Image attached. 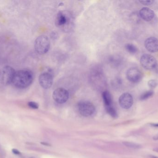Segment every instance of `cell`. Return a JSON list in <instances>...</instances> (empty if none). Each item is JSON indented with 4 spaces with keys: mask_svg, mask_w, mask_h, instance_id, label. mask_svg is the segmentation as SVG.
<instances>
[{
    "mask_svg": "<svg viewBox=\"0 0 158 158\" xmlns=\"http://www.w3.org/2000/svg\"><path fill=\"white\" fill-rule=\"evenodd\" d=\"M33 80V75L31 71L22 70L15 72L12 83L16 87L24 89L29 86Z\"/></svg>",
    "mask_w": 158,
    "mask_h": 158,
    "instance_id": "1",
    "label": "cell"
},
{
    "mask_svg": "<svg viewBox=\"0 0 158 158\" xmlns=\"http://www.w3.org/2000/svg\"><path fill=\"white\" fill-rule=\"evenodd\" d=\"M50 48V41L47 36L41 35L39 36L35 41L34 48L35 51L39 54H44L48 52Z\"/></svg>",
    "mask_w": 158,
    "mask_h": 158,
    "instance_id": "2",
    "label": "cell"
},
{
    "mask_svg": "<svg viewBox=\"0 0 158 158\" xmlns=\"http://www.w3.org/2000/svg\"><path fill=\"white\" fill-rule=\"evenodd\" d=\"M78 108L80 114L85 117L91 116L95 110L94 105L90 102L87 101H82L79 102Z\"/></svg>",
    "mask_w": 158,
    "mask_h": 158,
    "instance_id": "3",
    "label": "cell"
},
{
    "mask_svg": "<svg viewBox=\"0 0 158 158\" xmlns=\"http://www.w3.org/2000/svg\"><path fill=\"white\" fill-rule=\"evenodd\" d=\"M140 63L143 67L148 70H153L155 68L157 64L156 59L149 54H144L141 56Z\"/></svg>",
    "mask_w": 158,
    "mask_h": 158,
    "instance_id": "4",
    "label": "cell"
},
{
    "mask_svg": "<svg viewBox=\"0 0 158 158\" xmlns=\"http://www.w3.org/2000/svg\"><path fill=\"white\" fill-rule=\"evenodd\" d=\"M15 73V71L14 68L10 66H6L3 68L1 74L2 83L7 86L12 83Z\"/></svg>",
    "mask_w": 158,
    "mask_h": 158,
    "instance_id": "5",
    "label": "cell"
},
{
    "mask_svg": "<svg viewBox=\"0 0 158 158\" xmlns=\"http://www.w3.org/2000/svg\"><path fill=\"white\" fill-rule=\"evenodd\" d=\"M69 97V93L68 91L63 88H59L55 90L53 93V98L57 103L62 104L68 101Z\"/></svg>",
    "mask_w": 158,
    "mask_h": 158,
    "instance_id": "6",
    "label": "cell"
},
{
    "mask_svg": "<svg viewBox=\"0 0 158 158\" xmlns=\"http://www.w3.org/2000/svg\"><path fill=\"white\" fill-rule=\"evenodd\" d=\"M126 76L129 81L133 83H137L141 81L143 73L139 69L136 67L129 69L126 73Z\"/></svg>",
    "mask_w": 158,
    "mask_h": 158,
    "instance_id": "7",
    "label": "cell"
},
{
    "mask_svg": "<svg viewBox=\"0 0 158 158\" xmlns=\"http://www.w3.org/2000/svg\"><path fill=\"white\" fill-rule=\"evenodd\" d=\"M39 83L42 88L45 89L50 88L52 85L53 78L50 73H42L39 78Z\"/></svg>",
    "mask_w": 158,
    "mask_h": 158,
    "instance_id": "8",
    "label": "cell"
},
{
    "mask_svg": "<svg viewBox=\"0 0 158 158\" xmlns=\"http://www.w3.org/2000/svg\"><path fill=\"white\" fill-rule=\"evenodd\" d=\"M119 103L123 109H130L133 104V98L132 95L129 93L122 94L119 98Z\"/></svg>",
    "mask_w": 158,
    "mask_h": 158,
    "instance_id": "9",
    "label": "cell"
},
{
    "mask_svg": "<svg viewBox=\"0 0 158 158\" xmlns=\"http://www.w3.org/2000/svg\"><path fill=\"white\" fill-rule=\"evenodd\" d=\"M145 47L150 53L158 52V39L155 37H149L145 41Z\"/></svg>",
    "mask_w": 158,
    "mask_h": 158,
    "instance_id": "10",
    "label": "cell"
},
{
    "mask_svg": "<svg viewBox=\"0 0 158 158\" xmlns=\"http://www.w3.org/2000/svg\"><path fill=\"white\" fill-rule=\"evenodd\" d=\"M70 19L64 12L60 11L58 13L56 18V25L58 27L66 26L68 25Z\"/></svg>",
    "mask_w": 158,
    "mask_h": 158,
    "instance_id": "11",
    "label": "cell"
},
{
    "mask_svg": "<svg viewBox=\"0 0 158 158\" xmlns=\"http://www.w3.org/2000/svg\"><path fill=\"white\" fill-rule=\"evenodd\" d=\"M154 11L148 7H143L139 12V16L141 19L146 21H151L154 17Z\"/></svg>",
    "mask_w": 158,
    "mask_h": 158,
    "instance_id": "12",
    "label": "cell"
},
{
    "mask_svg": "<svg viewBox=\"0 0 158 158\" xmlns=\"http://www.w3.org/2000/svg\"><path fill=\"white\" fill-rule=\"evenodd\" d=\"M102 98L106 107L112 106L113 100L110 92L107 91H104L102 93Z\"/></svg>",
    "mask_w": 158,
    "mask_h": 158,
    "instance_id": "13",
    "label": "cell"
},
{
    "mask_svg": "<svg viewBox=\"0 0 158 158\" xmlns=\"http://www.w3.org/2000/svg\"><path fill=\"white\" fill-rule=\"evenodd\" d=\"M106 111L107 113L114 118H116L118 117L117 112L113 106L106 107Z\"/></svg>",
    "mask_w": 158,
    "mask_h": 158,
    "instance_id": "14",
    "label": "cell"
},
{
    "mask_svg": "<svg viewBox=\"0 0 158 158\" xmlns=\"http://www.w3.org/2000/svg\"><path fill=\"white\" fill-rule=\"evenodd\" d=\"M125 48L129 53L132 54H135L137 52V48L135 45L132 44L128 43L126 44L125 45Z\"/></svg>",
    "mask_w": 158,
    "mask_h": 158,
    "instance_id": "15",
    "label": "cell"
},
{
    "mask_svg": "<svg viewBox=\"0 0 158 158\" xmlns=\"http://www.w3.org/2000/svg\"><path fill=\"white\" fill-rule=\"evenodd\" d=\"M154 94V91H148L145 92L144 93H143L141 96L140 99L141 100H145L148 98H150L153 96Z\"/></svg>",
    "mask_w": 158,
    "mask_h": 158,
    "instance_id": "16",
    "label": "cell"
},
{
    "mask_svg": "<svg viewBox=\"0 0 158 158\" xmlns=\"http://www.w3.org/2000/svg\"><path fill=\"white\" fill-rule=\"evenodd\" d=\"M123 144L127 147L131 148L139 149L141 148V146L137 144L132 143V142H123Z\"/></svg>",
    "mask_w": 158,
    "mask_h": 158,
    "instance_id": "17",
    "label": "cell"
},
{
    "mask_svg": "<svg viewBox=\"0 0 158 158\" xmlns=\"http://www.w3.org/2000/svg\"><path fill=\"white\" fill-rule=\"evenodd\" d=\"M158 84V81L157 80L152 79L149 81L148 82V85L149 87L151 88H154L156 87Z\"/></svg>",
    "mask_w": 158,
    "mask_h": 158,
    "instance_id": "18",
    "label": "cell"
},
{
    "mask_svg": "<svg viewBox=\"0 0 158 158\" xmlns=\"http://www.w3.org/2000/svg\"><path fill=\"white\" fill-rule=\"evenodd\" d=\"M139 1L142 4L146 6H149L152 5L155 1H153V0H141V1Z\"/></svg>",
    "mask_w": 158,
    "mask_h": 158,
    "instance_id": "19",
    "label": "cell"
},
{
    "mask_svg": "<svg viewBox=\"0 0 158 158\" xmlns=\"http://www.w3.org/2000/svg\"><path fill=\"white\" fill-rule=\"evenodd\" d=\"M28 105L31 108L33 109H38L39 107L38 103L34 102H29L28 103Z\"/></svg>",
    "mask_w": 158,
    "mask_h": 158,
    "instance_id": "20",
    "label": "cell"
},
{
    "mask_svg": "<svg viewBox=\"0 0 158 158\" xmlns=\"http://www.w3.org/2000/svg\"><path fill=\"white\" fill-rule=\"evenodd\" d=\"M12 152L14 154L16 155H20L21 154V153L20 151H19V150L17 149L16 148H13L12 149Z\"/></svg>",
    "mask_w": 158,
    "mask_h": 158,
    "instance_id": "21",
    "label": "cell"
},
{
    "mask_svg": "<svg viewBox=\"0 0 158 158\" xmlns=\"http://www.w3.org/2000/svg\"><path fill=\"white\" fill-rule=\"evenodd\" d=\"M41 144L43 145L46 146H50L51 145L49 144L47 142H41Z\"/></svg>",
    "mask_w": 158,
    "mask_h": 158,
    "instance_id": "22",
    "label": "cell"
},
{
    "mask_svg": "<svg viewBox=\"0 0 158 158\" xmlns=\"http://www.w3.org/2000/svg\"><path fill=\"white\" fill-rule=\"evenodd\" d=\"M153 139H154V140H158V135H155V136H154Z\"/></svg>",
    "mask_w": 158,
    "mask_h": 158,
    "instance_id": "23",
    "label": "cell"
},
{
    "mask_svg": "<svg viewBox=\"0 0 158 158\" xmlns=\"http://www.w3.org/2000/svg\"><path fill=\"white\" fill-rule=\"evenodd\" d=\"M151 125L155 127H158V123H157V124H152Z\"/></svg>",
    "mask_w": 158,
    "mask_h": 158,
    "instance_id": "24",
    "label": "cell"
},
{
    "mask_svg": "<svg viewBox=\"0 0 158 158\" xmlns=\"http://www.w3.org/2000/svg\"><path fill=\"white\" fill-rule=\"evenodd\" d=\"M152 158H158V157H155V156H152Z\"/></svg>",
    "mask_w": 158,
    "mask_h": 158,
    "instance_id": "25",
    "label": "cell"
},
{
    "mask_svg": "<svg viewBox=\"0 0 158 158\" xmlns=\"http://www.w3.org/2000/svg\"><path fill=\"white\" fill-rule=\"evenodd\" d=\"M33 158V157H30V158Z\"/></svg>",
    "mask_w": 158,
    "mask_h": 158,
    "instance_id": "26",
    "label": "cell"
},
{
    "mask_svg": "<svg viewBox=\"0 0 158 158\" xmlns=\"http://www.w3.org/2000/svg\"><path fill=\"white\" fill-rule=\"evenodd\" d=\"M0 75H1V74H0Z\"/></svg>",
    "mask_w": 158,
    "mask_h": 158,
    "instance_id": "27",
    "label": "cell"
}]
</instances>
